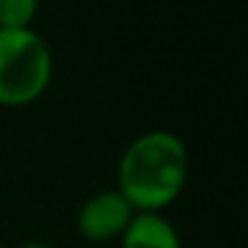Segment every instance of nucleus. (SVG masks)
<instances>
[{"label": "nucleus", "mask_w": 248, "mask_h": 248, "mask_svg": "<svg viewBox=\"0 0 248 248\" xmlns=\"http://www.w3.org/2000/svg\"><path fill=\"white\" fill-rule=\"evenodd\" d=\"M189 179L187 144L173 131H144L118 160V192L141 214H163Z\"/></svg>", "instance_id": "1"}, {"label": "nucleus", "mask_w": 248, "mask_h": 248, "mask_svg": "<svg viewBox=\"0 0 248 248\" xmlns=\"http://www.w3.org/2000/svg\"><path fill=\"white\" fill-rule=\"evenodd\" d=\"M54 54L35 30H0V107H27L51 86Z\"/></svg>", "instance_id": "2"}, {"label": "nucleus", "mask_w": 248, "mask_h": 248, "mask_svg": "<svg viewBox=\"0 0 248 248\" xmlns=\"http://www.w3.org/2000/svg\"><path fill=\"white\" fill-rule=\"evenodd\" d=\"M134 214L136 211L118 189H102V192H93L78 208L75 230L88 243H112L120 240Z\"/></svg>", "instance_id": "3"}, {"label": "nucleus", "mask_w": 248, "mask_h": 248, "mask_svg": "<svg viewBox=\"0 0 248 248\" xmlns=\"http://www.w3.org/2000/svg\"><path fill=\"white\" fill-rule=\"evenodd\" d=\"M120 248H182V237L163 214L136 211L120 235Z\"/></svg>", "instance_id": "4"}, {"label": "nucleus", "mask_w": 248, "mask_h": 248, "mask_svg": "<svg viewBox=\"0 0 248 248\" xmlns=\"http://www.w3.org/2000/svg\"><path fill=\"white\" fill-rule=\"evenodd\" d=\"M40 0H0V30H32Z\"/></svg>", "instance_id": "5"}, {"label": "nucleus", "mask_w": 248, "mask_h": 248, "mask_svg": "<svg viewBox=\"0 0 248 248\" xmlns=\"http://www.w3.org/2000/svg\"><path fill=\"white\" fill-rule=\"evenodd\" d=\"M16 248H54L48 243H40V240H27V243H19Z\"/></svg>", "instance_id": "6"}]
</instances>
